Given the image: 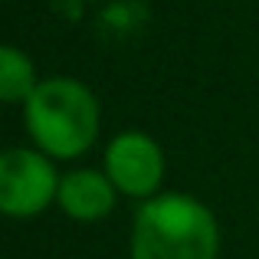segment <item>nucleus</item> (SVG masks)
Segmentation results:
<instances>
[{
  "label": "nucleus",
  "instance_id": "obj_1",
  "mask_svg": "<svg viewBox=\"0 0 259 259\" xmlns=\"http://www.w3.org/2000/svg\"><path fill=\"white\" fill-rule=\"evenodd\" d=\"M23 121L36 151L56 161L79 158L99 138V99L79 79L53 76L43 79L23 102Z\"/></svg>",
  "mask_w": 259,
  "mask_h": 259
},
{
  "label": "nucleus",
  "instance_id": "obj_2",
  "mask_svg": "<svg viewBox=\"0 0 259 259\" xmlns=\"http://www.w3.org/2000/svg\"><path fill=\"white\" fill-rule=\"evenodd\" d=\"M220 230L197 197L154 194L132 223V259H217Z\"/></svg>",
  "mask_w": 259,
  "mask_h": 259
},
{
  "label": "nucleus",
  "instance_id": "obj_3",
  "mask_svg": "<svg viewBox=\"0 0 259 259\" xmlns=\"http://www.w3.org/2000/svg\"><path fill=\"white\" fill-rule=\"evenodd\" d=\"M59 174L53 158L30 148L0 151V213L4 217H36L56 200Z\"/></svg>",
  "mask_w": 259,
  "mask_h": 259
},
{
  "label": "nucleus",
  "instance_id": "obj_4",
  "mask_svg": "<svg viewBox=\"0 0 259 259\" xmlns=\"http://www.w3.org/2000/svg\"><path fill=\"white\" fill-rule=\"evenodd\" d=\"M105 174L118 194L151 200L164 181V151L145 132H121L105 148Z\"/></svg>",
  "mask_w": 259,
  "mask_h": 259
},
{
  "label": "nucleus",
  "instance_id": "obj_5",
  "mask_svg": "<svg viewBox=\"0 0 259 259\" xmlns=\"http://www.w3.org/2000/svg\"><path fill=\"white\" fill-rule=\"evenodd\" d=\"M56 203L72 220H82V223L102 220L115 207V184L108 181L105 171H95V167L69 171V174L59 177Z\"/></svg>",
  "mask_w": 259,
  "mask_h": 259
},
{
  "label": "nucleus",
  "instance_id": "obj_6",
  "mask_svg": "<svg viewBox=\"0 0 259 259\" xmlns=\"http://www.w3.org/2000/svg\"><path fill=\"white\" fill-rule=\"evenodd\" d=\"M36 85H39V79H36L33 59L20 46L0 43V102H7V105L26 102Z\"/></svg>",
  "mask_w": 259,
  "mask_h": 259
}]
</instances>
